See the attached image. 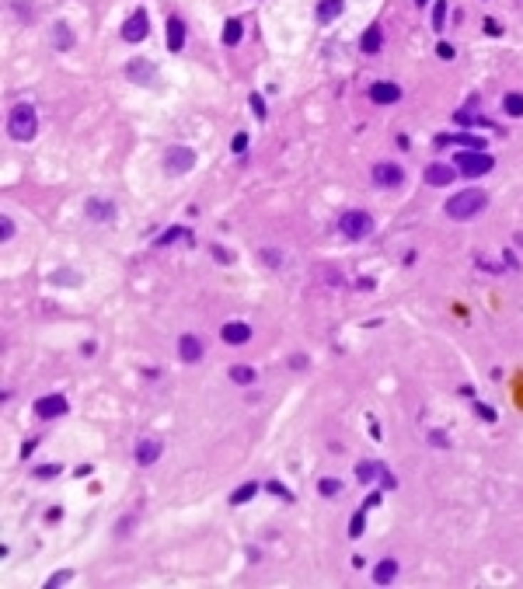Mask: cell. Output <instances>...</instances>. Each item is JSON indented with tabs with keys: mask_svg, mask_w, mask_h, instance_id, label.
Wrapping results in <instances>:
<instances>
[{
	"mask_svg": "<svg viewBox=\"0 0 523 589\" xmlns=\"http://www.w3.org/2000/svg\"><path fill=\"white\" fill-rule=\"evenodd\" d=\"M485 206H489V192H482V189H464V192L447 199V217H450V220H471V217H478Z\"/></svg>",
	"mask_w": 523,
	"mask_h": 589,
	"instance_id": "obj_2",
	"label": "cell"
},
{
	"mask_svg": "<svg viewBox=\"0 0 523 589\" xmlns=\"http://www.w3.org/2000/svg\"><path fill=\"white\" fill-rule=\"evenodd\" d=\"M241 35H244V25H241L237 18H230L227 25H224V42H227V46H237Z\"/></svg>",
	"mask_w": 523,
	"mask_h": 589,
	"instance_id": "obj_25",
	"label": "cell"
},
{
	"mask_svg": "<svg viewBox=\"0 0 523 589\" xmlns=\"http://www.w3.org/2000/svg\"><path fill=\"white\" fill-rule=\"evenodd\" d=\"M363 523H366V506H363L360 513L353 516V523H349V537H360V533H363Z\"/></svg>",
	"mask_w": 523,
	"mask_h": 589,
	"instance_id": "obj_31",
	"label": "cell"
},
{
	"mask_svg": "<svg viewBox=\"0 0 523 589\" xmlns=\"http://www.w3.org/2000/svg\"><path fill=\"white\" fill-rule=\"evenodd\" d=\"M290 366H294V370H304V366H307V356H294V360H290Z\"/></svg>",
	"mask_w": 523,
	"mask_h": 589,
	"instance_id": "obj_41",
	"label": "cell"
},
{
	"mask_svg": "<svg viewBox=\"0 0 523 589\" xmlns=\"http://www.w3.org/2000/svg\"><path fill=\"white\" fill-rule=\"evenodd\" d=\"M66 412H70V401H66L63 394H46V397H38V401H35V415H38L42 422L63 419Z\"/></svg>",
	"mask_w": 523,
	"mask_h": 589,
	"instance_id": "obj_5",
	"label": "cell"
},
{
	"mask_svg": "<svg viewBox=\"0 0 523 589\" xmlns=\"http://www.w3.org/2000/svg\"><path fill=\"white\" fill-rule=\"evenodd\" d=\"M161 454H164L161 439H140V443H136V464H140V467H150Z\"/></svg>",
	"mask_w": 523,
	"mask_h": 589,
	"instance_id": "obj_13",
	"label": "cell"
},
{
	"mask_svg": "<svg viewBox=\"0 0 523 589\" xmlns=\"http://www.w3.org/2000/svg\"><path fill=\"white\" fill-rule=\"evenodd\" d=\"M178 356H182V363H199L202 360V342H199V335H192V331L178 335Z\"/></svg>",
	"mask_w": 523,
	"mask_h": 589,
	"instance_id": "obj_11",
	"label": "cell"
},
{
	"mask_svg": "<svg viewBox=\"0 0 523 589\" xmlns=\"http://www.w3.org/2000/svg\"><path fill=\"white\" fill-rule=\"evenodd\" d=\"M150 35V18H147V11H133L130 18L123 21V38L126 42H143Z\"/></svg>",
	"mask_w": 523,
	"mask_h": 589,
	"instance_id": "obj_7",
	"label": "cell"
},
{
	"mask_svg": "<svg viewBox=\"0 0 523 589\" xmlns=\"http://www.w3.org/2000/svg\"><path fill=\"white\" fill-rule=\"evenodd\" d=\"M213 255H217V259H220V262H234V251H224V248H220V244H217V248H213Z\"/></svg>",
	"mask_w": 523,
	"mask_h": 589,
	"instance_id": "obj_40",
	"label": "cell"
},
{
	"mask_svg": "<svg viewBox=\"0 0 523 589\" xmlns=\"http://www.w3.org/2000/svg\"><path fill=\"white\" fill-rule=\"evenodd\" d=\"M70 579H73V572H70V568H63V572L49 575V583H46V586H63V583H70Z\"/></svg>",
	"mask_w": 523,
	"mask_h": 589,
	"instance_id": "obj_34",
	"label": "cell"
},
{
	"mask_svg": "<svg viewBox=\"0 0 523 589\" xmlns=\"http://www.w3.org/2000/svg\"><path fill=\"white\" fill-rule=\"evenodd\" d=\"M164 167H167V174H185V171H192V167H196V150H189V147H171V150L164 154Z\"/></svg>",
	"mask_w": 523,
	"mask_h": 589,
	"instance_id": "obj_6",
	"label": "cell"
},
{
	"mask_svg": "<svg viewBox=\"0 0 523 589\" xmlns=\"http://www.w3.org/2000/svg\"><path fill=\"white\" fill-rule=\"evenodd\" d=\"M457 123L460 126H492L489 119H482V115H475V112H457Z\"/></svg>",
	"mask_w": 523,
	"mask_h": 589,
	"instance_id": "obj_30",
	"label": "cell"
},
{
	"mask_svg": "<svg viewBox=\"0 0 523 589\" xmlns=\"http://www.w3.org/2000/svg\"><path fill=\"white\" fill-rule=\"evenodd\" d=\"M252 108H255V115H259V119L269 115V112H265V101H262V95H252Z\"/></svg>",
	"mask_w": 523,
	"mask_h": 589,
	"instance_id": "obj_38",
	"label": "cell"
},
{
	"mask_svg": "<svg viewBox=\"0 0 523 589\" xmlns=\"http://www.w3.org/2000/svg\"><path fill=\"white\" fill-rule=\"evenodd\" d=\"M35 132H38V115H35V108L29 101H18V105L11 108V115H7V136H11L14 143H32Z\"/></svg>",
	"mask_w": 523,
	"mask_h": 589,
	"instance_id": "obj_1",
	"label": "cell"
},
{
	"mask_svg": "<svg viewBox=\"0 0 523 589\" xmlns=\"http://www.w3.org/2000/svg\"><path fill=\"white\" fill-rule=\"evenodd\" d=\"M373 506H380V491H373V495L366 499V509H373Z\"/></svg>",
	"mask_w": 523,
	"mask_h": 589,
	"instance_id": "obj_42",
	"label": "cell"
},
{
	"mask_svg": "<svg viewBox=\"0 0 523 589\" xmlns=\"http://www.w3.org/2000/svg\"><path fill=\"white\" fill-rule=\"evenodd\" d=\"M415 4H419V7H423V4H429V0H415Z\"/></svg>",
	"mask_w": 523,
	"mask_h": 589,
	"instance_id": "obj_44",
	"label": "cell"
},
{
	"mask_svg": "<svg viewBox=\"0 0 523 589\" xmlns=\"http://www.w3.org/2000/svg\"><path fill=\"white\" fill-rule=\"evenodd\" d=\"M269 491H272V495H283L286 502H294V491H290V489H283L279 481H269Z\"/></svg>",
	"mask_w": 523,
	"mask_h": 589,
	"instance_id": "obj_36",
	"label": "cell"
},
{
	"mask_svg": "<svg viewBox=\"0 0 523 589\" xmlns=\"http://www.w3.org/2000/svg\"><path fill=\"white\" fill-rule=\"evenodd\" d=\"M56 474H63L60 464H42V467H35V478H38V481H49V478H56Z\"/></svg>",
	"mask_w": 523,
	"mask_h": 589,
	"instance_id": "obj_29",
	"label": "cell"
},
{
	"mask_svg": "<svg viewBox=\"0 0 523 589\" xmlns=\"http://www.w3.org/2000/svg\"><path fill=\"white\" fill-rule=\"evenodd\" d=\"M405 182V171L391 161H380L373 164V185H380V189H398Z\"/></svg>",
	"mask_w": 523,
	"mask_h": 589,
	"instance_id": "obj_8",
	"label": "cell"
},
{
	"mask_svg": "<svg viewBox=\"0 0 523 589\" xmlns=\"http://www.w3.org/2000/svg\"><path fill=\"white\" fill-rule=\"evenodd\" d=\"M398 98H401V88H398L394 80H377V84H370V101H373V105H394Z\"/></svg>",
	"mask_w": 523,
	"mask_h": 589,
	"instance_id": "obj_10",
	"label": "cell"
},
{
	"mask_svg": "<svg viewBox=\"0 0 523 589\" xmlns=\"http://www.w3.org/2000/svg\"><path fill=\"white\" fill-rule=\"evenodd\" d=\"M318 491H321L325 499H335V495H342V481H338V478H321V481H318Z\"/></svg>",
	"mask_w": 523,
	"mask_h": 589,
	"instance_id": "obj_27",
	"label": "cell"
},
{
	"mask_svg": "<svg viewBox=\"0 0 523 589\" xmlns=\"http://www.w3.org/2000/svg\"><path fill=\"white\" fill-rule=\"evenodd\" d=\"M84 213L95 220V224H112L115 217H119V209H115V202H108V199H88V206H84Z\"/></svg>",
	"mask_w": 523,
	"mask_h": 589,
	"instance_id": "obj_9",
	"label": "cell"
},
{
	"mask_svg": "<svg viewBox=\"0 0 523 589\" xmlns=\"http://www.w3.org/2000/svg\"><path fill=\"white\" fill-rule=\"evenodd\" d=\"M478 408V415L485 419V422H495V408H489V405H475Z\"/></svg>",
	"mask_w": 523,
	"mask_h": 589,
	"instance_id": "obj_39",
	"label": "cell"
},
{
	"mask_svg": "<svg viewBox=\"0 0 523 589\" xmlns=\"http://www.w3.org/2000/svg\"><path fill=\"white\" fill-rule=\"evenodd\" d=\"M220 338H224L227 345H244V342L252 338V325H244V321H227V325L220 328Z\"/></svg>",
	"mask_w": 523,
	"mask_h": 589,
	"instance_id": "obj_14",
	"label": "cell"
},
{
	"mask_svg": "<svg viewBox=\"0 0 523 589\" xmlns=\"http://www.w3.org/2000/svg\"><path fill=\"white\" fill-rule=\"evenodd\" d=\"M11 237H14V220L4 217V220H0V241H11Z\"/></svg>",
	"mask_w": 523,
	"mask_h": 589,
	"instance_id": "obj_33",
	"label": "cell"
},
{
	"mask_svg": "<svg viewBox=\"0 0 523 589\" xmlns=\"http://www.w3.org/2000/svg\"><path fill=\"white\" fill-rule=\"evenodd\" d=\"M429 443H433L436 450H443V447H450V439H447V432H440V429H433V432H429Z\"/></svg>",
	"mask_w": 523,
	"mask_h": 589,
	"instance_id": "obj_32",
	"label": "cell"
},
{
	"mask_svg": "<svg viewBox=\"0 0 523 589\" xmlns=\"http://www.w3.org/2000/svg\"><path fill=\"white\" fill-rule=\"evenodd\" d=\"M255 495H259V485H255V481H244L241 489L230 495V506H244V502H252Z\"/></svg>",
	"mask_w": 523,
	"mask_h": 589,
	"instance_id": "obj_23",
	"label": "cell"
},
{
	"mask_svg": "<svg viewBox=\"0 0 523 589\" xmlns=\"http://www.w3.org/2000/svg\"><path fill=\"white\" fill-rule=\"evenodd\" d=\"M436 53H440V60H454V56H457L450 42H440V46H436Z\"/></svg>",
	"mask_w": 523,
	"mask_h": 589,
	"instance_id": "obj_37",
	"label": "cell"
},
{
	"mask_svg": "<svg viewBox=\"0 0 523 589\" xmlns=\"http://www.w3.org/2000/svg\"><path fill=\"white\" fill-rule=\"evenodd\" d=\"M230 147H234V154H244V150H248V132H237Z\"/></svg>",
	"mask_w": 523,
	"mask_h": 589,
	"instance_id": "obj_35",
	"label": "cell"
},
{
	"mask_svg": "<svg viewBox=\"0 0 523 589\" xmlns=\"http://www.w3.org/2000/svg\"><path fill=\"white\" fill-rule=\"evenodd\" d=\"M53 46H60V49H70L73 46V35L66 25H53Z\"/></svg>",
	"mask_w": 523,
	"mask_h": 589,
	"instance_id": "obj_26",
	"label": "cell"
},
{
	"mask_svg": "<svg viewBox=\"0 0 523 589\" xmlns=\"http://www.w3.org/2000/svg\"><path fill=\"white\" fill-rule=\"evenodd\" d=\"M377 474H384V464H377V460H360V464H356V481H360V485L377 481Z\"/></svg>",
	"mask_w": 523,
	"mask_h": 589,
	"instance_id": "obj_19",
	"label": "cell"
},
{
	"mask_svg": "<svg viewBox=\"0 0 523 589\" xmlns=\"http://www.w3.org/2000/svg\"><path fill=\"white\" fill-rule=\"evenodd\" d=\"M485 28H489V35H499V32H502V28H499V25L492 21V18H489V21H485Z\"/></svg>",
	"mask_w": 523,
	"mask_h": 589,
	"instance_id": "obj_43",
	"label": "cell"
},
{
	"mask_svg": "<svg viewBox=\"0 0 523 589\" xmlns=\"http://www.w3.org/2000/svg\"><path fill=\"white\" fill-rule=\"evenodd\" d=\"M502 112L513 115V119H523V95L520 91H509V95L502 98Z\"/></svg>",
	"mask_w": 523,
	"mask_h": 589,
	"instance_id": "obj_21",
	"label": "cell"
},
{
	"mask_svg": "<svg viewBox=\"0 0 523 589\" xmlns=\"http://www.w3.org/2000/svg\"><path fill=\"white\" fill-rule=\"evenodd\" d=\"M182 46H185V25H182V18H167V49L171 53H182Z\"/></svg>",
	"mask_w": 523,
	"mask_h": 589,
	"instance_id": "obj_17",
	"label": "cell"
},
{
	"mask_svg": "<svg viewBox=\"0 0 523 589\" xmlns=\"http://www.w3.org/2000/svg\"><path fill=\"white\" fill-rule=\"evenodd\" d=\"M338 234L349 237V241H363L366 234H373V217L363 213V209H349L338 217Z\"/></svg>",
	"mask_w": 523,
	"mask_h": 589,
	"instance_id": "obj_3",
	"label": "cell"
},
{
	"mask_svg": "<svg viewBox=\"0 0 523 589\" xmlns=\"http://www.w3.org/2000/svg\"><path fill=\"white\" fill-rule=\"evenodd\" d=\"M126 77H130L133 84H150V80L157 77V66L147 63V60H133V63L126 66Z\"/></svg>",
	"mask_w": 523,
	"mask_h": 589,
	"instance_id": "obj_15",
	"label": "cell"
},
{
	"mask_svg": "<svg viewBox=\"0 0 523 589\" xmlns=\"http://www.w3.org/2000/svg\"><path fill=\"white\" fill-rule=\"evenodd\" d=\"M380 46H384V32H380V25H370L360 38V49L363 53H380Z\"/></svg>",
	"mask_w": 523,
	"mask_h": 589,
	"instance_id": "obj_20",
	"label": "cell"
},
{
	"mask_svg": "<svg viewBox=\"0 0 523 589\" xmlns=\"http://www.w3.org/2000/svg\"><path fill=\"white\" fill-rule=\"evenodd\" d=\"M443 21H447V0H436L433 4V28L443 32Z\"/></svg>",
	"mask_w": 523,
	"mask_h": 589,
	"instance_id": "obj_28",
	"label": "cell"
},
{
	"mask_svg": "<svg viewBox=\"0 0 523 589\" xmlns=\"http://www.w3.org/2000/svg\"><path fill=\"white\" fill-rule=\"evenodd\" d=\"M457 178V171L450 167V164H429L425 167V185H433V189H443V185H450Z\"/></svg>",
	"mask_w": 523,
	"mask_h": 589,
	"instance_id": "obj_12",
	"label": "cell"
},
{
	"mask_svg": "<svg viewBox=\"0 0 523 589\" xmlns=\"http://www.w3.org/2000/svg\"><path fill=\"white\" fill-rule=\"evenodd\" d=\"M342 7H346V0H318V11H314V18L328 25V21H335L338 14H342Z\"/></svg>",
	"mask_w": 523,
	"mask_h": 589,
	"instance_id": "obj_18",
	"label": "cell"
},
{
	"mask_svg": "<svg viewBox=\"0 0 523 589\" xmlns=\"http://www.w3.org/2000/svg\"><path fill=\"white\" fill-rule=\"evenodd\" d=\"M230 380L241 384V387L255 384V366H234V370H230Z\"/></svg>",
	"mask_w": 523,
	"mask_h": 589,
	"instance_id": "obj_24",
	"label": "cell"
},
{
	"mask_svg": "<svg viewBox=\"0 0 523 589\" xmlns=\"http://www.w3.org/2000/svg\"><path fill=\"white\" fill-rule=\"evenodd\" d=\"M175 241H192V234L185 227H171V230H164L161 237L154 241V248H164V244H175Z\"/></svg>",
	"mask_w": 523,
	"mask_h": 589,
	"instance_id": "obj_22",
	"label": "cell"
},
{
	"mask_svg": "<svg viewBox=\"0 0 523 589\" xmlns=\"http://www.w3.org/2000/svg\"><path fill=\"white\" fill-rule=\"evenodd\" d=\"M398 561L394 558H380L377 565H373V586H388V583H394L398 579Z\"/></svg>",
	"mask_w": 523,
	"mask_h": 589,
	"instance_id": "obj_16",
	"label": "cell"
},
{
	"mask_svg": "<svg viewBox=\"0 0 523 589\" xmlns=\"http://www.w3.org/2000/svg\"><path fill=\"white\" fill-rule=\"evenodd\" d=\"M454 167H460V174H467V178H482V174H489L495 167V161L485 150H460L454 157Z\"/></svg>",
	"mask_w": 523,
	"mask_h": 589,
	"instance_id": "obj_4",
	"label": "cell"
}]
</instances>
